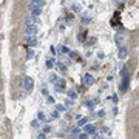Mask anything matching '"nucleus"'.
<instances>
[{"instance_id":"obj_4","label":"nucleus","mask_w":139,"mask_h":139,"mask_svg":"<svg viewBox=\"0 0 139 139\" xmlns=\"http://www.w3.org/2000/svg\"><path fill=\"white\" fill-rule=\"evenodd\" d=\"M32 87H34V80H32L31 77H25V88L29 91Z\"/></svg>"},{"instance_id":"obj_3","label":"nucleus","mask_w":139,"mask_h":139,"mask_svg":"<svg viewBox=\"0 0 139 139\" xmlns=\"http://www.w3.org/2000/svg\"><path fill=\"white\" fill-rule=\"evenodd\" d=\"M94 84V79L91 74H85L84 76V85H93Z\"/></svg>"},{"instance_id":"obj_13","label":"nucleus","mask_w":139,"mask_h":139,"mask_svg":"<svg viewBox=\"0 0 139 139\" xmlns=\"http://www.w3.org/2000/svg\"><path fill=\"white\" fill-rule=\"evenodd\" d=\"M28 43H29V45H36V39H32V37H28Z\"/></svg>"},{"instance_id":"obj_16","label":"nucleus","mask_w":139,"mask_h":139,"mask_svg":"<svg viewBox=\"0 0 139 139\" xmlns=\"http://www.w3.org/2000/svg\"><path fill=\"white\" fill-rule=\"evenodd\" d=\"M64 110H65L64 105H57V111H64Z\"/></svg>"},{"instance_id":"obj_8","label":"nucleus","mask_w":139,"mask_h":139,"mask_svg":"<svg viewBox=\"0 0 139 139\" xmlns=\"http://www.w3.org/2000/svg\"><path fill=\"white\" fill-rule=\"evenodd\" d=\"M119 57H122V59L127 57V49H125V48H121V49H119Z\"/></svg>"},{"instance_id":"obj_1","label":"nucleus","mask_w":139,"mask_h":139,"mask_svg":"<svg viewBox=\"0 0 139 139\" xmlns=\"http://www.w3.org/2000/svg\"><path fill=\"white\" fill-rule=\"evenodd\" d=\"M36 31H37L36 19H34V17H31L28 22H26V32H28V34H36Z\"/></svg>"},{"instance_id":"obj_2","label":"nucleus","mask_w":139,"mask_h":139,"mask_svg":"<svg viewBox=\"0 0 139 139\" xmlns=\"http://www.w3.org/2000/svg\"><path fill=\"white\" fill-rule=\"evenodd\" d=\"M29 9H31V12H32V16H39L40 14V11H42V6H37V5H29Z\"/></svg>"},{"instance_id":"obj_12","label":"nucleus","mask_w":139,"mask_h":139,"mask_svg":"<svg viewBox=\"0 0 139 139\" xmlns=\"http://www.w3.org/2000/svg\"><path fill=\"white\" fill-rule=\"evenodd\" d=\"M53 62H54V60H53V59H49V60L46 62V67H48V68H53V65H54Z\"/></svg>"},{"instance_id":"obj_7","label":"nucleus","mask_w":139,"mask_h":139,"mask_svg":"<svg viewBox=\"0 0 139 139\" xmlns=\"http://www.w3.org/2000/svg\"><path fill=\"white\" fill-rule=\"evenodd\" d=\"M64 88H65V80H64V79L57 80V85H56V90H57V91H64Z\"/></svg>"},{"instance_id":"obj_15","label":"nucleus","mask_w":139,"mask_h":139,"mask_svg":"<svg viewBox=\"0 0 139 139\" xmlns=\"http://www.w3.org/2000/svg\"><path fill=\"white\" fill-rule=\"evenodd\" d=\"M88 138V134L87 133H82V134H79V139H87Z\"/></svg>"},{"instance_id":"obj_6","label":"nucleus","mask_w":139,"mask_h":139,"mask_svg":"<svg viewBox=\"0 0 139 139\" xmlns=\"http://www.w3.org/2000/svg\"><path fill=\"white\" fill-rule=\"evenodd\" d=\"M84 133H94V127H93L91 124H85L84 125Z\"/></svg>"},{"instance_id":"obj_14","label":"nucleus","mask_w":139,"mask_h":139,"mask_svg":"<svg viewBox=\"0 0 139 139\" xmlns=\"http://www.w3.org/2000/svg\"><path fill=\"white\" fill-rule=\"evenodd\" d=\"M31 125H32L34 128H37V127H39V121H32V122H31Z\"/></svg>"},{"instance_id":"obj_11","label":"nucleus","mask_w":139,"mask_h":139,"mask_svg":"<svg viewBox=\"0 0 139 139\" xmlns=\"http://www.w3.org/2000/svg\"><path fill=\"white\" fill-rule=\"evenodd\" d=\"M68 96H70V97H71V99H76V97H77V94H76V91H68Z\"/></svg>"},{"instance_id":"obj_5","label":"nucleus","mask_w":139,"mask_h":139,"mask_svg":"<svg viewBox=\"0 0 139 139\" xmlns=\"http://www.w3.org/2000/svg\"><path fill=\"white\" fill-rule=\"evenodd\" d=\"M122 79H124V82H122V88H121V91H122V93H125V91L128 90V82H130V79H128V76H127V77H122Z\"/></svg>"},{"instance_id":"obj_17","label":"nucleus","mask_w":139,"mask_h":139,"mask_svg":"<svg viewBox=\"0 0 139 139\" xmlns=\"http://www.w3.org/2000/svg\"><path fill=\"white\" fill-rule=\"evenodd\" d=\"M49 130H51V128H49V127H48V125H46V127L43 128V131H45V133H48V131H49Z\"/></svg>"},{"instance_id":"obj_10","label":"nucleus","mask_w":139,"mask_h":139,"mask_svg":"<svg viewBox=\"0 0 139 139\" xmlns=\"http://www.w3.org/2000/svg\"><path fill=\"white\" fill-rule=\"evenodd\" d=\"M32 5H37V6H42V5H43V2H42V0H32Z\"/></svg>"},{"instance_id":"obj_9","label":"nucleus","mask_w":139,"mask_h":139,"mask_svg":"<svg viewBox=\"0 0 139 139\" xmlns=\"http://www.w3.org/2000/svg\"><path fill=\"white\" fill-rule=\"evenodd\" d=\"M85 124H87V118H84V119H80V121H79V124H77V125H79V127H84V125H85Z\"/></svg>"}]
</instances>
